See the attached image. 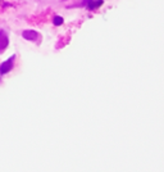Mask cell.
Masks as SVG:
<instances>
[{"mask_svg": "<svg viewBox=\"0 0 164 172\" xmlns=\"http://www.w3.org/2000/svg\"><path fill=\"white\" fill-rule=\"evenodd\" d=\"M14 58L16 57H11V59H8L7 62H4L3 64H0V73L2 75H4V73H7V72H9L12 68H13V62H14Z\"/></svg>", "mask_w": 164, "mask_h": 172, "instance_id": "cell-1", "label": "cell"}, {"mask_svg": "<svg viewBox=\"0 0 164 172\" xmlns=\"http://www.w3.org/2000/svg\"><path fill=\"white\" fill-rule=\"evenodd\" d=\"M8 42H9V40H8L7 33L4 31H0V53H3V51L7 49Z\"/></svg>", "mask_w": 164, "mask_h": 172, "instance_id": "cell-2", "label": "cell"}, {"mask_svg": "<svg viewBox=\"0 0 164 172\" xmlns=\"http://www.w3.org/2000/svg\"><path fill=\"white\" fill-rule=\"evenodd\" d=\"M22 36L25 37L26 40H36L37 37H38V33L37 32H35V31H31V30H27V31H23V33H22Z\"/></svg>", "mask_w": 164, "mask_h": 172, "instance_id": "cell-3", "label": "cell"}, {"mask_svg": "<svg viewBox=\"0 0 164 172\" xmlns=\"http://www.w3.org/2000/svg\"><path fill=\"white\" fill-rule=\"evenodd\" d=\"M54 25L55 26H59V25H62V23H63V18L62 17H59V16H56V17H54Z\"/></svg>", "mask_w": 164, "mask_h": 172, "instance_id": "cell-5", "label": "cell"}, {"mask_svg": "<svg viewBox=\"0 0 164 172\" xmlns=\"http://www.w3.org/2000/svg\"><path fill=\"white\" fill-rule=\"evenodd\" d=\"M101 4H103V0H89L87 7H89V9H95V8L100 7Z\"/></svg>", "mask_w": 164, "mask_h": 172, "instance_id": "cell-4", "label": "cell"}]
</instances>
